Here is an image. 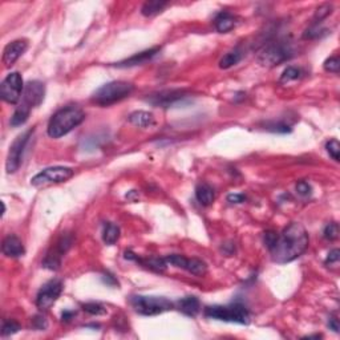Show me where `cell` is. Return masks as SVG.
<instances>
[{
    "mask_svg": "<svg viewBox=\"0 0 340 340\" xmlns=\"http://www.w3.org/2000/svg\"><path fill=\"white\" fill-rule=\"evenodd\" d=\"M73 238L70 234H63L60 238L57 243L53 246L52 250L47 254L46 259L43 262V266L48 270H57L61 264V258L64 254H66V251L70 250L72 246Z\"/></svg>",
    "mask_w": 340,
    "mask_h": 340,
    "instance_id": "8fae6325",
    "label": "cell"
},
{
    "mask_svg": "<svg viewBox=\"0 0 340 340\" xmlns=\"http://www.w3.org/2000/svg\"><path fill=\"white\" fill-rule=\"evenodd\" d=\"M32 322H33V327L39 331L47 330V327H48V322H47V319L43 316V315H37V316H35Z\"/></svg>",
    "mask_w": 340,
    "mask_h": 340,
    "instance_id": "74e56055",
    "label": "cell"
},
{
    "mask_svg": "<svg viewBox=\"0 0 340 340\" xmlns=\"http://www.w3.org/2000/svg\"><path fill=\"white\" fill-rule=\"evenodd\" d=\"M186 97L185 90L181 89H169L161 90V92L153 93L146 99L149 104L154 106H161V108H169V106L174 105L178 101L184 100Z\"/></svg>",
    "mask_w": 340,
    "mask_h": 340,
    "instance_id": "4fadbf2b",
    "label": "cell"
},
{
    "mask_svg": "<svg viewBox=\"0 0 340 340\" xmlns=\"http://www.w3.org/2000/svg\"><path fill=\"white\" fill-rule=\"evenodd\" d=\"M103 239L106 244H115L120 239V228L113 222H106L104 225Z\"/></svg>",
    "mask_w": 340,
    "mask_h": 340,
    "instance_id": "603a6c76",
    "label": "cell"
},
{
    "mask_svg": "<svg viewBox=\"0 0 340 340\" xmlns=\"http://www.w3.org/2000/svg\"><path fill=\"white\" fill-rule=\"evenodd\" d=\"M178 310L181 311L182 314L188 315V316H197L199 311H201L199 299L197 297H193V295L182 298L181 301L178 302Z\"/></svg>",
    "mask_w": 340,
    "mask_h": 340,
    "instance_id": "e0dca14e",
    "label": "cell"
},
{
    "mask_svg": "<svg viewBox=\"0 0 340 340\" xmlns=\"http://www.w3.org/2000/svg\"><path fill=\"white\" fill-rule=\"evenodd\" d=\"M31 110L28 108H26L24 105L19 104V106L16 108V110L13 112L12 117H11V125L12 126H21L27 122V120L30 119Z\"/></svg>",
    "mask_w": 340,
    "mask_h": 340,
    "instance_id": "cb8c5ba5",
    "label": "cell"
},
{
    "mask_svg": "<svg viewBox=\"0 0 340 340\" xmlns=\"http://www.w3.org/2000/svg\"><path fill=\"white\" fill-rule=\"evenodd\" d=\"M195 197L202 206H210L215 199L214 189L208 184H199L195 188Z\"/></svg>",
    "mask_w": 340,
    "mask_h": 340,
    "instance_id": "ffe728a7",
    "label": "cell"
},
{
    "mask_svg": "<svg viewBox=\"0 0 340 340\" xmlns=\"http://www.w3.org/2000/svg\"><path fill=\"white\" fill-rule=\"evenodd\" d=\"M84 120H85V113L80 106H64L56 113H53L50 122H48L47 133L51 139H60V137L72 132L73 129L77 128Z\"/></svg>",
    "mask_w": 340,
    "mask_h": 340,
    "instance_id": "7a4b0ae2",
    "label": "cell"
},
{
    "mask_svg": "<svg viewBox=\"0 0 340 340\" xmlns=\"http://www.w3.org/2000/svg\"><path fill=\"white\" fill-rule=\"evenodd\" d=\"M326 149L327 153L332 157L334 161H339L340 158V144L336 139H332L326 144Z\"/></svg>",
    "mask_w": 340,
    "mask_h": 340,
    "instance_id": "4dcf8cb0",
    "label": "cell"
},
{
    "mask_svg": "<svg viewBox=\"0 0 340 340\" xmlns=\"http://www.w3.org/2000/svg\"><path fill=\"white\" fill-rule=\"evenodd\" d=\"M186 271L195 275V277H203L208 273V266H206L205 262L198 259V258H192V259H189Z\"/></svg>",
    "mask_w": 340,
    "mask_h": 340,
    "instance_id": "d4e9b609",
    "label": "cell"
},
{
    "mask_svg": "<svg viewBox=\"0 0 340 340\" xmlns=\"http://www.w3.org/2000/svg\"><path fill=\"white\" fill-rule=\"evenodd\" d=\"M264 129H267L273 133H290L291 132V126L286 122L282 121H271L264 124Z\"/></svg>",
    "mask_w": 340,
    "mask_h": 340,
    "instance_id": "83f0119b",
    "label": "cell"
},
{
    "mask_svg": "<svg viewBox=\"0 0 340 340\" xmlns=\"http://www.w3.org/2000/svg\"><path fill=\"white\" fill-rule=\"evenodd\" d=\"M323 237L327 241H335L339 237V226H337V223H335V222L328 223L323 230Z\"/></svg>",
    "mask_w": 340,
    "mask_h": 340,
    "instance_id": "d6a6232c",
    "label": "cell"
},
{
    "mask_svg": "<svg viewBox=\"0 0 340 340\" xmlns=\"http://www.w3.org/2000/svg\"><path fill=\"white\" fill-rule=\"evenodd\" d=\"M302 72L299 68L297 66H287L286 70L283 71L281 76V83H288V81H294L301 77Z\"/></svg>",
    "mask_w": 340,
    "mask_h": 340,
    "instance_id": "f1b7e54d",
    "label": "cell"
},
{
    "mask_svg": "<svg viewBox=\"0 0 340 340\" xmlns=\"http://www.w3.org/2000/svg\"><path fill=\"white\" fill-rule=\"evenodd\" d=\"M160 51H161L160 47H154V48H150V50L142 51V52L135 53V55L130 56L129 59H125L120 61V63L113 64V66H117V68H130V66L141 65V64H145L149 60H152Z\"/></svg>",
    "mask_w": 340,
    "mask_h": 340,
    "instance_id": "9a60e30c",
    "label": "cell"
},
{
    "mask_svg": "<svg viewBox=\"0 0 340 340\" xmlns=\"http://www.w3.org/2000/svg\"><path fill=\"white\" fill-rule=\"evenodd\" d=\"M20 330V324L15 321H6L3 323V327H2V335L4 337L11 336V335L16 334Z\"/></svg>",
    "mask_w": 340,
    "mask_h": 340,
    "instance_id": "1f68e13d",
    "label": "cell"
},
{
    "mask_svg": "<svg viewBox=\"0 0 340 340\" xmlns=\"http://www.w3.org/2000/svg\"><path fill=\"white\" fill-rule=\"evenodd\" d=\"M103 281L105 282L106 284H109V286H116V284L119 286V282H117V279L115 278V275L108 273V271L103 274Z\"/></svg>",
    "mask_w": 340,
    "mask_h": 340,
    "instance_id": "60d3db41",
    "label": "cell"
},
{
    "mask_svg": "<svg viewBox=\"0 0 340 340\" xmlns=\"http://www.w3.org/2000/svg\"><path fill=\"white\" fill-rule=\"evenodd\" d=\"M133 310L144 316H155L168 312L173 308V303L165 297H145V295H133L129 299Z\"/></svg>",
    "mask_w": 340,
    "mask_h": 340,
    "instance_id": "8992f818",
    "label": "cell"
},
{
    "mask_svg": "<svg viewBox=\"0 0 340 340\" xmlns=\"http://www.w3.org/2000/svg\"><path fill=\"white\" fill-rule=\"evenodd\" d=\"M324 70L327 71V72H331V73H339L340 71V60L337 56H332V57H328L326 61H324L323 64Z\"/></svg>",
    "mask_w": 340,
    "mask_h": 340,
    "instance_id": "836d02e7",
    "label": "cell"
},
{
    "mask_svg": "<svg viewBox=\"0 0 340 340\" xmlns=\"http://www.w3.org/2000/svg\"><path fill=\"white\" fill-rule=\"evenodd\" d=\"M23 77L19 72H11L0 84V96L8 104H17L24 92Z\"/></svg>",
    "mask_w": 340,
    "mask_h": 340,
    "instance_id": "9c48e42d",
    "label": "cell"
},
{
    "mask_svg": "<svg viewBox=\"0 0 340 340\" xmlns=\"http://www.w3.org/2000/svg\"><path fill=\"white\" fill-rule=\"evenodd\" d=\"M205 316L209 319H215V321L228 322V323H250V312L246 306L239 302L228 304V306H210L205 310Z\"/></svg>",
    "mask_w": 340,
    "mask_h": 340,
    "instance_id": "277c9868",
    "label": "cell"
},
{
    "mask_svg": "<svg viewBox=\"0 0 340 340\" xmlns=\"http://www.w3.org/2000/svg\"><path fill=\"white\" fill-rule=\"evenodd\" d=\"M2 251L3 254L8 258H21L26 254V248L19 237L10 234L4 238L3 243H2Z\"/></svg>",
    "mask_w": 340,
    "mask_h": 340,
    "instance_id": "2e32d148",
    "label": "cell"
},
{
    "mask_svg": "<svg viewBox=\"0 0 340 340\" xmlns=\"http://www.w3.org/2000/svg\"><path fill=\"white\" fill-rule=\"evenodd\" d=\"M28 48V41L26 39H17L13 40L11 43L6 46L3 51V64L6 66H11L16 63L20 56H23Z\"/></svg>",
    "mask_w": 340,
    "mask_h": 340,
    "instance_id": "5bb4252c",
    "label": "cell"
},
{
    "mask_svg": "<svg viewBox=\"0 0 340 340\" xmlns=\"http://www.w3.org/2000/svg\"><path fill=\"white\" fill-rule=\"evenodd\" d=\"M242 57H243L242 51L239 50V48H235V50L226 53L225 56L219 60V68H221V70H229L231 66L237 65L242 60Z\"/></svg>",
    "mask_w": 340,
    "mask_h": 340,
    "instance_id": "7402d4cb",
    "label": "cell"
},
{
    "mask_svg": "<svg viewBox=\"0 0 340 340\" xmlns=\"http://www.w3.org/2000/svg\"><path fill=\"white\" fill-rule=\"evenodd\" d=\"M73 316H76V312H75V311L65 310L63 312V314H61V321L65 322V323H68V322L72 321Z\"/></svg>",
    "mask_w": 340,
    "mask_h": 340,
    "instance_id": "b9f144b4",
    "label": "cell"
},
{
    "mask_svg": "<svg viewBox=\"0 0 340 340\" xmlns=\"http://www.w3.org/2000/svg\"><path fill=\"white\" fill-rule=\"evenodd\" d=\"M63 292V282L60 279H51L40 288L36 295V306L39 310H50Z\"/></svg>",
    "mask_w": 340,
    "mask_h": 340,
    "instance_id": "30bf717a",
    "label": "cell"
},
{
    "mask_svg": "<svg viewBox=\"0 0 340 340\" xmlns=\"http://www.w3.org/2000/svg\"><path fill=\"white\" fill-rule=\"evenodd\" d=\"M164 261H165V263L168 264V266H173V267L186 270L189 259L184 257V255L172 254V255H166V257L164 258Z\"/></svg>",
    "mask_w": 340,
    "mask_h": 340,
    "instance_id": "484cf974",
    "label": "cell"
},
{
    "mask_svg": "<svg viewBox=\"0 0 340 340\" xmlns=\"http://www.w3.org/2000/svg\"><path fill=\"white\" fill-rule=\"evenodd\" d=\"M331 12H332V6L331 4H323L322 7H319L316 13H315V23H321L322 20L326 19L328 15H331Z\"/></svg>",
    "mask_w": 340,
    "mask_h": 340,
    "instance_id": "e575fe53",
    "label": "cell"
},
{
    "mask_svg": "<svg viewBox=\"0 0 340 340\" xmlns=\"http://www.w3.org/2000/svg\"><path fill=\"white\" fill-rule=\"evenodd\" d=\"M33 134V129H28L27 132L21 133L20 135H17L16 140L12 142V145L10 146V152L7 155V161H6V170L8 174H12V173H16L19 170L20 165H21V161H23V155L26 152L27 144L31 140Z\"/></svg>",
    "mask_w": 340,
    "mask_h": 340,
    "instance_id": "ba28073f",
    "label": "cell"
},
{
    "mask_svg": "<svg viewBox=\"0 0 340 340\" xmlns=\"http://www.w3.org/2000/svg\"><path fill=\"white\" fill-rule=\"evenodd\" d=\"M228 201L230 202V203H242V202L246 201V195L234 193V194L228 195Z\"/></svg>",
    "mask_w": 340,
    "mask_h": 340,
    "instance_id": "ab89813d",
    "label": "cell"
},
{
    "mask_svg": "<svg viewBox=\"0 0 340 340\" xmlns=\"http://www.w3.org/2000/svg\"><path fill=\"white\" fill-rule=\"evenodd\" d=\"M44 95H46V86H44L43 83H40L37 80L28 81L24 86V92L20 104L32 110L33 108H36L43 103Z\"/></svg>",
    "mask_w": 340,
    "mask_h": 340,
    "instance_id": "7c38bea8",
    "label": "cell"
},
{
    "mask_svg": "<svg viewBox=\"0 0 340 340\" xmlns=\"http://www.w3.org/2000/svg\"><path fill=\"white\" fill-rule=\"evenodd\" d=\"M292 56H294V50H292L290 40L277 39L274 41L266 43L263 50L259 52L258 60L262 65L275 66L287 61Z\"/></svg>",
    "mask_w": 340,
    "mask_h": 340,
    "instance_id": "5b68a950",
    "label": "cell"
},
{
    "mask_svg": "<svg viewBox=\"0 0 340 340\" xmlns=\"http://www.w3.org/2000/svg\"><path fill=\"white\" fill-rule=\"evenodd\" d=\"M326 35H328V30L321 27L319 24L314 23L304 32L303 37L304 39H321V37L326 36Z\"/></svg>",
    "mask_w": 340,
    "mask_h": 340,
    "instance_id": "4316f807",
    "label": "cell"
},
{
    "mask_svg": "<svg viewBox=\"0 0 340 340\" xmlns=\"http://www.w3.org/2000/svg\"><path fill=\"white\" fill-rule=\"evenodd\" d=\"M75 174V170L72 168H66V166H51L40 173H37L35 177L31 179V185L35 188H46V186L56 185L61 184L68 179H71Z\"/></svg>",
    "mask_w": 340,
    "mask_h": 340,
    "instance_id": "52a82bcc",
    "label": "cell"
},
{
    "mask_svg": "<svg viewBox=\"0 0 340 340\" xmlns=\"http://www.w3.org/2000/svg\"><path fill=\"white\" fill-rule=\"evenodd\" d=\"M308 247V234L303 225L292 222L278 234L274 246L271 247V258L279 264L290 263L301 257Z\"/></svg>",
    "mask_w": 340,
    "mask_h": 340,
    "instance_id": "6da1fadb",
    "label": "cell"
},
{
    "mask_svg": "<svg viewBox=\"0 0 340 340\" xmlns=\"http://www.w3.org/2000/svg\"><path fill=\"white\" fill-rule=\"evenodd\" d=\"M134 85L128 81H110L104 84L92 95V101L100 106H110L132 95Z\"/></svg>",
    "mask_w": 340,
    "mask_h": 340,
    "instance_id": "3957f363",
    "label": "cell"
},
{
    "mask_svg": "<svg viewBox=\"0 0 340 340\" xmlns=\"http://www.w3.org/2000/svg\"><path fill=\"white\" fill-rule=\"evenodd\" d=\"M168 7V2H162V0H150L144 3L141 8V13L145 17H153L155 15L161 13Z\"/></svg>",
    "mask_w": 340,
    "mask_h": 340,
    "instance_id": "44dd1931",
    "label": "cell"
},
{
    "mask_svg": "<svg viewBox=\"0 0 340 340\" xmlns=\"http://www.w3.org/2000/svg\"><path fill=\"white\" fill-rule=\"evenodd\" d=\"M237 24V17L230 12H226V11H222L219 12L214 19V27L215 30L221 33H226L229 31H231Z\"/></svg>",
    "mask_w": 340,
    "mask_h": 340,
    "instance_id": "ac0fdd59",
    "label": "cell"
},
{
    "mask_svg": "<svg viewBox=\"0 0 340 340\" xmlns=\"http://www.w3.org/2000/svg\"><path fill=\"white\" fill-rule=\"evenodd\" d=\"M83 310L85 311V312H88V314L96 315V316L106 314V308L104 307L103 304L95 303V302H90V303H84Z\"/></svg>",
    "mask_w": 340,
    "mask_h": 340,
    "instance_id": "f546056e",
    "label": "cell"
},
{
    "mask_svg": "<svg viewBox=\"0 0 340 340\" xmlns=\"http://www.w3.org/2000/svg\"><path fill=\"white\" fill-rule=\"evenodd\" d=\"M328 327H330V330L334 331V332H339V322H337L336 318L331 316L330 319H328Z\"/></svg>",
    "mask_w": 340,
    "mask_h": 340,
    "instance_id": "7bdbcfd3",
    "label": "cell"
},
{
    "mask_svg": "<svg viewBox=\"0 0 340 340\" xmlns=\"http://www.w3.org/2000/svg\"><path fill=\"white\" fill-rule=\"evenodd\" d=\"M129 122L139 128H149L154 125V116L145 110H135L128 117Z\"/></svg>",
    "mask_w": 340,
    "mask_h": 340,
    "instance_id": "d6986e66",
    "label": "cell"
},
{
    "mask_svg": "<svg viewBox=\"0 0 340 340\" xmlns=\"http://www.w3.org/2000/svg\"><path fill=\"white\" fill-rule=\"evenodd\" d=\"M277 238L278 234L275 231H266V233H264V246H266L268 250H271V247L274 246L275 241H277Z\"/></svg>",
    "mask_w": 340,
    "mask_h": 340,
    "instance_id": "8d00e7d4",
    "label": "cell"
},
{
    "mask_svg": "<svg viewBox=\"0 0 340 340\" xmlns=\"http://www.w3.org/2000/svg\"><path fill=\"white\" fill-rule=\"evenodd\" d=\"M340 259V251L337 248H334L332 251H330L327 259H326V264H334L337 263Z\"/></svg>",
    "mask_w": 340,
    "mask_h": 340,
    "instance_id": "f35d334b",
    "label": "cell"
},
{
    "mask_svg": "<svg viewBox=\"0 0 340 340\" xmlns=\"http://www.w3.org/2000/svg\"><path fill=\"white\" fill-rule=\"evenodd\" d=\"M297 192H298V194L302 195V197H307V195L311 194L312 189H311V185L308 184V182L301 181L297 184Z\"/></svg>",
    "mask_w": 340,
    "mask_h": 340,
    "instance_id": "d590c367",
    "label": "cell"
}]
</instances>
